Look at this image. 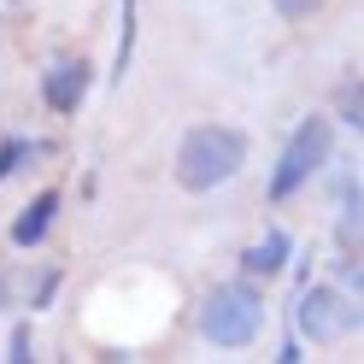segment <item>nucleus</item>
Wrapping results in <instances>:
<instances>
[{
	"label": "nucleus",
	"mask_w": 364,
	"mask_h": 364,
	"mask_svg": "<svg viewBox=\"0 0 364 364\" xmlns=\"http://www.w3.org/2000/svg\"><path fill=\"white\" fill-rule=\"evenodd\" d=\"M288 253H294V241H288V230H270L264 241H253V247H247V253H241V270H247V277H282V270H288Z\"/></svg>",
	"instance_id": "7"
},
{
	"label": "nucleus",
	"mask_w": 364,
	"mask_h": 364,
	"mask_svg": "<svg viewBox=\"0 0 364 364\" xmlns=\"http://www.w3.org/2000/svg\"><path fill=\"white\" fill-rule=\"evenodd\" d=\"M277 12L288 18V24H306V18L317 12V0H277Z\"/></svg>",
	"instance_id": "13"
},
{
	"label": "nucleus",
	"mask_w": 364,
	"mask_h": 364,
	"mask_svg": "<svg viewBox=\"0 0 364 364\" xmlns=\"http://www.w3.org/2000/svg\"><path fill=\"white\" fill-rule=\"evenodd\" d=\"M135 36H141V0H124V12H118V53H112V82L129 77V65H135Z\"/></svg>",
	"instance_id": "8"
},
{
	"label": "nucleus",
	"mask_w": 364,
	"mask_h": 364,
	"mask_svg": "<svg viewBox=\"0 0 364 364\" xmlns=\"http://www.w3.org/2000/svg\"><path fill=\"white\" fill-rule=\"evenodd\" d=\"M53 294H59V270H41V277H36V294H30V306H36V311H48V306H53Z\"/></svg>",
	"instance_id": "12"
},
{
	"label": "nucleus",
	"mask_w": 364,
	"mask_h": 364,
	"mask_svg": "<svg viewBox=\"0 0 364 364\" xmlns=\"http://www.w3.org/2000/svg\"><path fill=\"white\" fill-rule=\"evenodd\" d=\"M12 300V277H6V270H0V306H6Z\"/></svg>",
	"instance_id": "14"
},
{
	"label": "nucleus",
	"mask_w": 364,
	"mask_h": 364,
	"mask_svg": "<svg viewBox=\"0 0 364 364\" xmlns=\"http://www.w3.org/2000/svg\"><path fill=\"white\" fill-rule=\"evenodd\" d=\"M36 153H48V141H30V135H6L0 141V182H6L24 159H36Z\"/></svg>",
	"instance_id": "9"
},
{
	"label": "nucleus",
	"mask_w": 364,
	"mask_h": 364,
	"mask_svg": "<svg viewBox=\"0 0 364 364\" xmlns=\"http://www.w3.org/2000/svg\"><path fill=\"white\" fill-rule=\"evenodd\" d=\"M358 323V306H347L341 288H306L300 282V306H294V329L306 341H341Z\"/></svg>",
	"instance_id": "4"
},
{
	"label": "nucleus",
	"mask_w": 364,
	"mask_h": 364,
	"mask_svg": "<svg viewBox=\"0 0 364 364\" xmlns=\"http://www.w3.org/2000/svg\"><path fill=\"white\" fill-rule=\"evenodd\" d=\"M6 358L12 364H30L36 353H30V323H12V335H6Z\"/></svg>",
	"instance_id": "11"
},
{
	"label": "nucleus",
	"mask_w": 364,
	"mask_h": 364,
	"mask_svg": "<svg viewBox=\"0 0 364 364\" xmlns=\"http://www.w3.org/2000/svg\"><path fill=\"white\" fill-rule=\"evenodd\" d=\"M264 329V294L253 282H218L200 306V335L212 347H253Z\"/></svg>",
	"instance_id": "2"
},
{
	"label": "nucleus",
	"mask_w": 364,
	"mask_h": 364,
	"mask_svg": "<svg viewBox=\"0 0 364 364\" xmlns=\"http://www.w3.org/2000/svg\"><path fill=\"white\" fill-rule=\"evenodd\" d=\"M247 165V135L235 124H194L176 141V182L188 194H212L223 182H235Z\"/></svg>",
	"instance_id": "1"
},
{
	"label": "nucleus",
	"mask_w": 364,
	"mask_h": 364,
	"mask_svg": "<svg viewBox=\"0 0 364 364\" xmlns=\"http://www.w3.org/2000/svg\"><path fill=\"white\" fill-rule=\"evenodd\" d=\"M88 82H95V71H88V59H53L48 71H41V100H48L53 118H77L82 100H88Z\"/></svg>",
	"instance_id": "5"
},
{
	"label": "nucleus",
	"mask_w": 364,
	"mask_h": 364,
	"mask_svg": "<svg viewBox=\"0 0 364 364\" xmlns=\"http://www.w3.org/2000/svg\"><path fill=\"white\" fill-rule=\"evenodd\" d=\"M329 147H335L329 118H306V124H294L288 147H282V159H277V171H270V200H294V194H300L306 182L329 165Z\"/></svg>",
	"instance_id": "3"
},
{
	"label": "nucleus",
	"mask_w": 364,
	"mask_h": 364,
	"mask_svg": "<svg viewBox=\"0 0 364 364\" xmlns=\"http://www.w3.org/2000/svg\"><path fill=\"white\" fill-rule=\"evenodd\" d=\"M341 124H364V95H358V77L353 82H341Z\"/></svg>",
	"instance_id": "10"
},
{
	"label": "nucleus",
	"mask_w": 364,
	"mask_h": 364,
	"mask_svg": "<svg viewBox=\"0 0 364 364\" xmlns=\"http://www.w3.org/2000/svg\"><path fill=\"white\" fill-rule=\"evenodd\" d=\"M59 206H65V194H59V188H41L30 206L12 218V247H41L48 230H53V218H59Z\"/></svg>",
	"instance_id": "6"
}]
</instances>
